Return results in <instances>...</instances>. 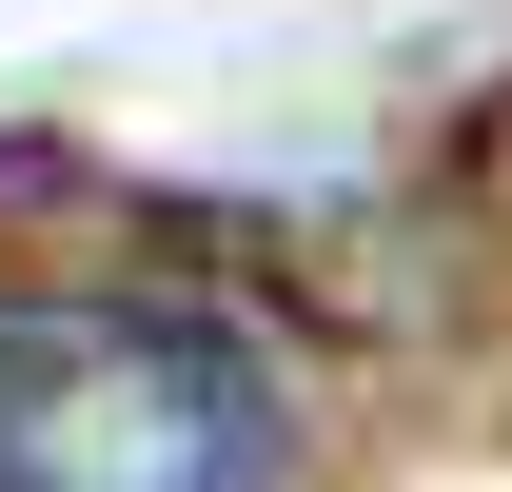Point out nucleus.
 Here are the masks:
<instances>
[{"label":"nucleus","instance_id":"nucleus-1","mask_svg":"<svg viewBox=\"0 0 512 492\" xmlns=\"http://www.w3.org/2000/svg\"><path fill=\"white\" fill-rule=\"evenodd\" d=\"M276 374L178 296H0V492H276Z\"/></svg>","mask_w":512,"mask_h":492}]
</instances>
